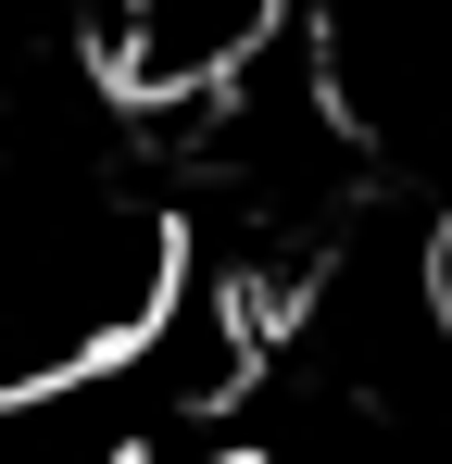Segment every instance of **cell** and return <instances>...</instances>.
Masks as SVG:
<instances>
[{
	"mask_svg": "<svg viewBox=\"0 0 452 464\" xmlns=\"http://www.w3.org/2000/svg\"><path fill=\"white\" fill-rule=\"evenodd\" d=\"M301 0H75V38H88V76L113 101H176L201 113Z\"/></svg>",
	"mask_w": 452,
	"mask_h": 464,
	"instance_id": "6da1fadb",
	"label": "cell"
}]
</instances>
